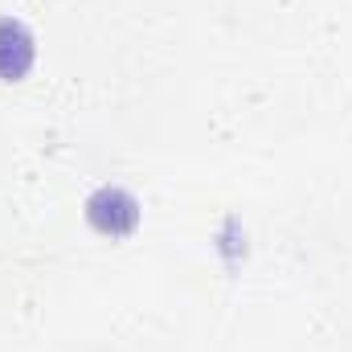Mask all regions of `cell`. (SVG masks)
<instances>
[{"instance_id": "6da1fadb", "label": "cell", "mask_w": 352, "mask_h": 352, "mask_svg": "<svg viewBox=\"0 0 352 352\" xmlns=\"http://www.w3.org/2000/svg\"><path fill=\"white\" fill-rule=\"evenodd\" d=\"M87 217H90V226H94L98 234L123 238V234H131V230L140 226V201H135L127 188L107 184V188H98V192L87 201Z\"/></svg>"}, {"instance_id": "7a4b0ae2", "label": "cell", "mask_w": 352, "mask_h": 352, "mask_svg": "<svg viewBox=\"0 0 352 352\" xmlns=\"http://www.w3.org/2000/svg\"><path fill=\"white\" fill-rule=\"evenodd\" d=\"M33 58H37L33 33H29L16 16H0V78L21 82V78L29 74Z\"/></svg>"}]
</instances>
